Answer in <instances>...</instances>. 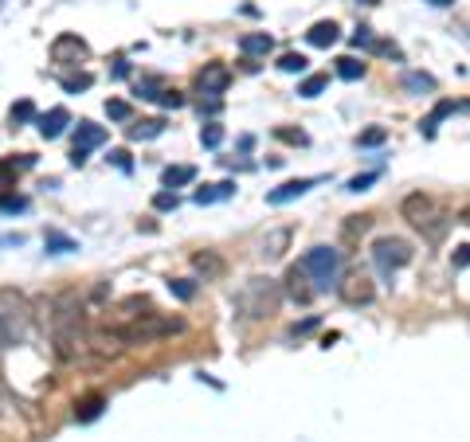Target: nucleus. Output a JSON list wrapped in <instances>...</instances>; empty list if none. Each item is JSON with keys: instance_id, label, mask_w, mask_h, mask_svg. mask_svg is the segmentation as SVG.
I'll return each mask as SVG.
<instances>
[{"instance_id": "nucleus-44", "label": "nucleus", "mask_w": 470, "mask_h": 442, "mask_svg": "<svg viewBox=\"0 0 470 442\" xmlns=\"http://www.w3.org/2000/svg\"><path fill=\"white\" fill-rule=\"evenodd\" d=\"M114 165H118L122 172H130V153H126V149H118V153H114Z\"/></svg>"}, {"instance_id": "nucleus-5", "label": "nucleus", "mask_w": 470, "mask_h": 442, "mask_svg": "<svg viewBox=\"0 0 470 442\" xmlns=\"http://www.w3.org/2000/svg\"><path fill=\"white\" fill-rule=\"evenodd\" d=\"M302 270H306V278H314V290H330V286H337L341 274V251L337 246H314L302 255Z\"/></svg>"}, {"instance_id": "nucleus-8", "label": "nucleus", "mask_w": 470, "mask_h": 442, "mask_svg": "<svg viewBox=\"0 0 470 442\" xmlns=\"http://www.w3.org/2000/svg\"><path fill=\"white\" fill-rule=\"evenodd\" d=\"M337 294H341L345 305H369L372 297H376V286H372L365 274H345L337 282Z\"/></svg>"}, {"instance_id": "nucleus-23", "label": "nucleus", "mask_w": 470, "mask_h": 442, "mask_svg": "<svg viewBox=\"0 0 470 442\" xmlns=\"http://www.w3.org/2000/svg\"><path fill=\"white\" fill-rule=\"evenodd\" d=\"M404 90H411V94H431V90H435V79L411 71V75H404Z\"/></svg>"}, {"instance_id": "nucleus-10", "label": "nucleus", "mask_w": 470, "mask_h": 442, "mask_svg": "<svg viewBox=\"0 0 470 442\" xmlns=\"http://www.w3.org/2000/svg\"><path fill=\"white\" fill-rule=\"evenodd\" d=\"M314 184H318V180H314V177H302V180H286V184H282V188H274V192H270V196H267V204H274V207L291 204V200L306 196V192H310Z\"/></svg>"}, {"instance_id": "nucleus-16", "label": "nucleus", "mask_w": 470, "mask_h": 442, "mask_svg": "<svg viewBox=\"0 0 470 442\" xmlns=\"http://www.w3.org/2000/svg\"><path fill=\"white\" fill-rule=\"evenodd\" d=\"M240 51L243 55H270V51H274V40H270L267 31H251V36L240 40Z\"/></svg>"}, {"instance_id": "nucleus-2", "label": "nucleus", "mask_w": 470, "mask_h": 442, "mask_svg": "<svg viewBox=\"0 0 470 442\" xmlns=\"http://www.w3.org/2000/svg\"><path fill=\"white\" fill-rule=\"evenodd\" d=\"M282 302V286L274 278H247L235 294V314L243 321H267Z\"/></svg>"}, {"instance_id": "nucleus-45", "label": "nucleus", "mask_w": 470, "mask_h": 442, "mask_svg": "<svg viewBox=\"0 0 470 442\" xmlns=\"http://www.w3.org/2000/svg\"><path fill=\"white\" fill-rule=\"evenodd\" d=\"M427 4H435V8H447V4H455V0H427Z\"/></svg>"}, {"instance_id": "nucleus-33", "label": "nucleus", "mask_w": 470, "mask_h": 442, "mask_svg": "<svg viewBox=\"0 0 470 442\" xmlns=\"http://www.w3.org/2000/svg\"><path fill=\"white\" fill-rule=\"evenodd\" d=\"M200 141H204L208 149H216V145L223 141V129H220V126H204V129H200Z\"/></svg>"}, {"instance_id": "nucleus-37", "label": "nucleus", "mask_w": 470, "mask_h": 442, "mask_svg": "<svg viewBox=\"0 0 470 442\" xmlns=\"http://www.w3.org/2000/svg\"><path fill=\"white\" fill-rule=\"evenodd\" d=\"M376 177H381V172H365V177H353V180H349V184H345V188H349V192H365V188H369V184H372V180H376Z\"/></svg>"}, {"instance_id": "nucleus-1", "label": "nucleus", "mask_w": 470, "mask_h": 442, "mask_svg": "<svg viewBox=\"0 0 470 442\" xmlns=\"http://www.w3.org/2000/svg\"><path fill=\"white\" fill-rule=\"evenodd\" d=\"M51 344L55 356L63 364H79L90 360V329H87V314L75 294H59L51 302Z\"/></svg>"}, {"instance_id": "nucleus-35", "label": "nucleus", "mask_w": 470, "mask_h": 442, "mask_svg": "<svg viewBox=\"0 0 470 442\" xmlns=\"http://www.w3.org/2000/svg\"><path fill=\"white\" fill-rule=\"evenodd\" d=\"M372 40H376V36H372V28H365V24H360V28L353 31V43H357V47H365V51L372 47Z\"/></svg>"}, {"instance_id": "nucleus-13", "label": "nucleus", "mask_w": 470, "mask_h": 442, "mask_svg": "<svg viewBox=\"0 0 470 442\" xmlns=\"http://www.w3.org/2000/svg\"><path fill=\"white\" fill-rule=\"evenodd\" d=\"M102 141H106V129L94 126V121H79V129H75V149L90 153V149H98Z\"/></svg>"}, {"instance_id": "nucleus-36", "label": "nucleus", "mask_w": 470, "mask_h": 442, "mask_svg": "<svg viewBox=\"0 0 470 442\" xmlns=\"http://www.w3.org/2000/svg\"><path fill=\"white\" fill-rule=\"evenodd\" d=\"M153 207H157V212H169V207H177V192H157V196H153Z\"/></svg>"}, {"instance_id": "nucleus-43", "label": "nucleus", "mask_w": 470, "mask_h": 442, "mask_svg": "<svg viewBox=\"0 0 470 442\" xmlns=\"http://www.w3.org/2000/svg\"><path fill=\"white\" fill-rule=\"evenodd\" d=\"M462 266H470V243L455 251V270H462Z\"/></svg>"}, {"instance_id": "nucleus-11", "label": "nucleus", "mask_w": 470, "mask_h": 442, "mask_svg": "<svg viewBox=\"0 0 470 442\" xmlns=\"http://www.w3.org/2000/svg\"><path fill=\"white\" fill-rule=\"evenodd\" d=\"M51 59L55 63H67V59H87V43L79 40V36H59V40L51 43Z\"/></svg>"}, {"instance_id": "nucleus-39", "label": "nucleus", "mask_w": 470, "mask_h": 442, "mask_svg": "<svg viewBox=\"0 0 470 442\" xmlns=\"http://www.w3.org/2000/svg\"><path fill=\"white\" fill-rule=\"evenodd\" d=\"M153 98H157L161 106H172V110H177V106H184V98H180L177 90H165V94H153Z\"/></svg>"}, {"instance_id": "nucleus-27", "label": "nucleus", "mask_w": 470, "mask_h": 442, "mask_svg": "<svg viewBox=\"0 0 470 442\" xmlns=\"http://www.w3.org/2000/svg\"><path fill=\"white\" fill-rule=\"evenodd\" d=\"M279 67L286 71V75H302V71H306V55H298V51H286V55L279 59Z\"/></svg>"}, {"instance_id": "nucleus-14", "label": "nucleus", "mask_w": 470, "mask_h": 442, "mask_svg": "<svg viewBox=\"0 0 470 442\" xmlns=\"http://www.w3.org/2000/svg\"><path fill=\"white\" fill-rule=\"evenodd\" d=\"M67 126H71V114H67V110H63V106L47 110V114H43V118H40V133H43V138H47V141H55V138H59V133H63V129H67Z\"/></svg>"}, {"instance_id": "nucleus-32", "label": "nucleus", "mask_w": 470, "mask_h": 442, "mask_svg": "<svg viewBox=\"0 0 470 442\" xmlns=\"http://www.w3.org/2000/svg\"><path fill=\"white\" fill-rule=\"evenodd\" d=\"M90 75H71V79H63V90H67V94H79V90H87L90 87Z\"/></svg>"}, {"instance_id": "nucleus-7", "label": "nucleus", "mask_w": 470, "mask_h": 442, "mask_svg": "<svg viewBox=\"0 0 470 442\" xmlns=\"http://www.w3.org/2000/svg\"><path fill=\"white\" fill-rule=\"evenodd\" d=\"M372 258H376V266H381L384 274H392V270H404V266L411 263V243H404V239H376L372 243Z\"/></svg>"}, {"instance_id": "nucleus-29", "label": "nucleus", "mask_w": 470, "mask_h": 442, "mask_svg": "<svg viewBox=\"0 0 470 442\" xmlns=\"http://www.w3.org/2000/svg\"><path fill=\"white\" fill-rule=\"evenodd\" d=\"M384 138H388V133H384L381 126H372V129H365V133H360V138H357V145L372 149V145H384Z\"/></svg>"}, {"instance_id": "nucleus-31", "label": "nucleus", "mask_w": 470, "mask_h": 442, "mask_svg": "<svg viewBox=\"0 0 470 442\" xmlns=\"http://www.w3.org/2000/svg\"><path fill=\"white\" fill-rule=\"evenodd\" d=\"M192 263L200 266L204 274H220V270H223V263H220V258H216V255H196V258H192Z\"/></svg>"}, {"instance_id": "nucleus-30", "label": "nucleus", "mask_w": 470, "mask_h": 442, "mask_svg": "<svg viewBox=\"0 0 470 442\" xmlns=\"http://www.w3.org/2000/svg\"><path fill=\"white\" fill-rule=\"evenodd\" d=\"M169 290H172V294L180 297V302H189V297L196 294V286H192L189 278H172V282H169Z\"/></svg>"}, {"instance_id": "nucleus-6", "label": "nucleus", "mask_w": 470, "mask_h": 442, "mask_svg": "<svg viewBox=\"0 0 470 442\" xmlns=\"http://www.w3.org/2000/svg\"><path fill=\"white\" fill-rule=\"evenodd\" d=\"M184 329V321L180 317H161V314H145L138 317L133 325H126L122 329V337H126V344H145V341H157V337H172Z\"/></svg>"}, {"instance_id": "nucleus-24", "label": "nucleus", "mask_w": 470, "mask_h": 442, "mask_svg": "<svg viewBox=\"0 0 470 442\" xmlns=\"http://www.w3.org/2000/svg\"><path fill=\"white\" fill-rule=\"evenodd\" d=\"M337 75L345 82H357V79H365V63L353 59V55H345V59H337Z\"/></svg>"}, {"instance_id": "nucleus-21", "label": "nucleus", "mask_w": 470, "mask_h": 442, "mask_svg": "<svg viewBox=\"0 0 470 442\" xmlns=\"http://www.w3.org/2000/svg\"><path fill=\"white\" fill-rule=\"evenodd\" d=\"M102 407H106V399H102V395H90V399H82L79 407H75V419H79V422L98 419V415H102Z\"/></svg>"}, {"instance_id": "nucleus-18", "label": "nucleus", "mask_w": 470, "mask_h": 442, "mask_svg": "<svg viewBox=\"0 0 470 442\" xmlns=\"http://www.w3.org/2000/svg\"><path fill=\"white\" fill-rule=\"evenodd\" d=\"M192 177H196V168L192 165H172V168H165V188H180V184H192Z\"/></svg>"}, {"instance_id": "nucleus-25", "label": "nucleus", "mask_w": 470, "mask_h": 442, "mask_svg": "<svg viewBox=\"0 0 470 442\" xmlns=\"http://www.w3.org/2000/svg\"><path fill=\"white\" fill-rule=\"evenodd\" d=\"M450 110H455V102H439V106H435V114H431L427 121H420V129H423V138H435V126H439L443 118H447Z\"/></svg>"}, {"instance_id": "nucleus-46", "label": "nucleus", "mask_w": 470, "mask_h": 442, "mask_svg": "<svg viewBox=\"0 0 470 442\" xmlns=\"http://www.w3.org/2000/svg\"><path fill=\"white\" fill-rule=\"evenodd\" d=\"M0 415H4V392H0Z\"/></svg>"}, {"instance_id": "nucleus-4", "label": "nucleus", "mask_w": 470, "mask_h": 442, "mask_svg": "<svg viewBox=\"0 0 470 442\" xmlns=\"http://www.w3.org/2000/svg\"><path fill=\"white\" fill-rule=\"evenodd\" d=\"M400 212H404V219H408L411 227H420L431 243H439L443 231H447V212H443V207L435 204L431 196H423V192H411V196H404Z\"/></svg>"}, {"instance_id": "nucleus-38", "label": "nucleus", "mask_w": 470, "mask_h": 442, "mask_svg": "<svg viewBox=\"0 0 470 442\" xmlns=\"http://www.w3.org/2000/svg\"><path fill=\"white\" fill-rule=\"evenodd\" d=\"M28 207V200H20V196H0V212H24Z\"/></svg>"}, {"instance_id": "nucleus-28", "label": "nucleus", "mask_w": 470, "mask_h": 442, "mask_svg": "<svg viewBox=\"0 0 470 442\" xmlns=\"http://www.w3.org/2000/svg\"><path fill=\"white\" fill-rule=\"evenodd\" d=\"M369 223H372V216H349V223H345V239L365 235V231H369Z\"/></svg>"}, {"instance_id": "nucleus-42", "label": "nucleus", "mask_w": 470, "mask_h": 442, "mask_svg": "<svg viewBox=\"0 0 470 442\" xmlns=\"http://www.w3.org/2000/svg\"><path fill=\"white\" fill-rule=\"evenodd\" d=\"M314 329H318V317H306L302 325H294L291 333H294V337H306V333H314Z\"/></svg>"}, {"instance_id": "nucleus-26", "label": "nucleus", "mask_w": 470, "mask_h": 442, "mask_svg": "<svg viewBox=\"0 0 470 442\" xmlns=\"http://www.w3.org/2000/svg\"><path fill=\"white\" fill-rule=\"evenodd\" d=\"M325 87H330V79H325V75H310V79L298 87V94H302V98H318Z\"/></svg>"}, {"instance_id": "nucleus-17", "label": "nucleus", "mask_w": 470, "mask_h": 442, "mask_svg": "<svg viewBox=\"0 0 470 442\" xmlns=\"http://www.w3.org/2000/svg\"><path fill=\"white\" fill-rule=\"evenodd\" d=\"M286 243H291V227H279V231H270V235L263 239V255L279 258L282 251H286Z\"/></svg>"}, {"instance_id": "nucleus-22", "label": "nucleus", "mask_w": 470, "mask_h": 442, "mask_svg": "<svg viewBox=\"0 0 470 442\" xmlns=\"http://www.w3.org/2000/svg\"><path fill=\"white\" fill-rule=\"evenodd\" d=\"M43 243H47L51 255H71V251H79V243H75L71 235H59V231H47V239H43Z\"/></svg>"}, {"instance_id": "nucleus-47", "label": "nucleus", "mask_w": 470, "mask_h": 442, "mask_svg": "<svg viewBox=\"0 0 470 442\" xmlns=\"http://www.w3.org/2000/svg\"><path fill=\"white\" fill-rule=\"evenodd\" d=\"M360 4H376V0H360Z\"/></svg>"}, {"instance_id": "nucleus-20", "label": "nucleus", "mask_w": 470, "mask_h": 442, "mask_svg": "<svg viewBox=\"0 0 470 442\" xmlns=\"http://www.w3.org/2000/svg\"><path fill=\"white\" fill-rule=\"evenodd\" d=\"M231 192H235V184H231V180L212 184V188H200V192H196V204H216V200H228Z\"/></svg>"}, {"instance_id": "nucleus-41", "label": "nucleus", "mask_w": 470, "mask_h": 442, "mask_svg": "<svg viewBox=\"0 0 470 442\" xmlns=\"http://www.w3.org/2000/svg\"><path fill=\"white\" fill-rule=\"evenodd\" d=\"M36 110H31V102H20V106H12V121H28Z\"/></svg>"}, {"instance_id": "nucleus-15", "label": "nucleus", "mask_w": 470, "mask_h": 442, "mask_svg": "<svg viewBox=\"0 0 470 442\" xmlns=\"http://www.w3.org/2000/svg\"><path fill=\"white\" fill-rule=\"evenodd\" d=\"M306 40H310L314 47H333V43H337V24H333V20H318L310 31H306Z\"/></svg>"}, {"instance_id": "nucleus-9", "label": "nucleus", "mask_w": 470, "mask_h": 442, "mask_svg": "<svg viewBox=\"0 0 470 442\" xmlns=\"http://www.w3.org/2000/svg\"><path fill=\"white\" fill-rule=\"evenodd\" d=\"M228 87H231V71L223 67V63H208V67L196 75V90L208 94V98H220Z\"/></svg>"}, {"instance_id": "nucleus-19", "label": "nucleus", "mask_w": 470, "mask_h": 442, "mask_svg": "<svg viewBox=\"0 0 470 442\" xmlns=\"http://www.w3.org/2000/svg\"><path fill=\"white\" fill-rule=\"evenodd\" d=\"M161 133H165V121H161V118H149V121H141V126H130L133 141H153V138H161Z\"/></svg>"}, {"instance_id": "nucleus-34", "label": "nucleus", "mask_w": 470, "mask_h": 442, "mask_svg": "<svg viewBox=\"0 0 470 442\" xmlns=\"http://www.w3.org/2000/svg\"><path fill=\"white\" fill-rule=\"evenodd\" d=\"M106 114H110L114 121H126V118H130V102H118V98L106 102Z\"/></svg>"}, {"instance_id": "nucleus-12", "label": "nucleus", "mask_w": 470, "mask_h": 442, "mask_svg": "<svg viewBox=\"0 0 470 442\" xmlns=\"http://www.w3.org/2000/svg\"><path fill=\"white\" fill-rule=\"evenodd\" d=\"M286 294H291V302H298V305H310L314 302V286H306V270L302 266H294L291 274H286Z\"/></svg>"}, {"instance_id": "nucleus-3", "label": "nucleus", "mask_w": 470, "mask_h": 442, "mask_svg": "<svg viewBox=\"0 0 470 442\" xmlns=\"http://www.w3.org/2000/svg\"><path fill=\"white\" fill-rule=\"evenodd\" d=\"M31 325H36V317H31L28 297L4 290V294H0V348L24 344L31 337Z\"/></svg>"}, {"instance_id": "nucleus-40", "label": "nucleus", "mask_w": 470, "mask_h": 442, "mask_svg": "<svg viewBox=\"0 0 470 442\" xmlns=\"http://www.w3.org/2000/svg\"><path fill=\"white\" fill-rule=\"evenodd\" d=\"M279 138L291 141V145H306V133H302V129H279Z\"/></svg>"}]
</instances>
